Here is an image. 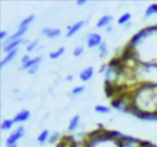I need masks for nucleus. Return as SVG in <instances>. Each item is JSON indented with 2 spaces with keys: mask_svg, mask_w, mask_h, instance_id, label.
<instances>
[{
  "mask_svg": "<svg viewBox=\"0 0 157 147\" xmlns=\"http://www.w3.org/2000/svg\"><path fill=\"white\" fill-rule=\"evenodd\" d=\"M127 47L139 63L157 65V25L146 26L135 33Z\"/></svg>",
  "mask_w": 157,
  "mask_h": 147,
  "instance_id": "obj_1",
  "label": "nucleus"
},
{
  "mask_svg": "<svg viewBox=\"0 0 157 147\" xmlns=\"http://www.w3.org/2000/svg\"><path fill=\"white\" fill-rule=\"evenodd\" d=\"M131 112H157V84H139L132 88Z\"/></svg>",
  "mask_w": 157,
  "mask_h": 147,
  "instance_id": "obj_2",
  "label": "nucleus"
},
{
  "mask_svg": "<svg viewBox=\"0 0 157 147\" xmlns=\"http://www.w3.org/2000/svg\"><path fill=\"white\" fill-rule=\"evenodd\" d=\"M25 136V127L19 125L18 128H15L14 131H11V134L7 136L6 139V146H13V145H18V142Z\"/></svg>",
  "mask_w": 157,
  "mask_h": 147,
  "instance_id": "obj_3",
  "label": "nucleus"
},
{
  "mask_svg": "<svg viewBox=\"0 0 157 147\" xmlns=\"http://www.w3.org/2000/svg\"><path fill=\"white\" fill-rule=\"evenodd\" d=\"M103 43V39L99 33L97 32H91V33H87L86 36V46L88 48H98L101 44Z\"/></svg>",
  "mask_w": 157,
  "mask_h": 147,
  "instance_id": "obj_4",
  "label": "nucleus"
},
{
  "mask_svg": "<svg viewBox=\"0 0 157 147\" xmlns=\"http://www.w3.org/2000/svg\"><path fill=\"white\" fill-rule=\"evenodd\" d=\"M141 145H142V140L136 139V138L125 136L123 134L120 136V147H141Z\"/></svg>",
  "mask_w": 157,
  "mask_h": 147,
  "instance_id": "obj_5",
  "label": "nucleus"
},
{
  "mask_svg": "<svg viewBox=\"0 0 157 147\" xmlns=\"http://www.w3.org/2000/svg\"><path fill=\"white\" fill-rule=\"evenodd\" d=\"M87 22H88L87 19H81V21H77V22H75L73 25H71V26L68 28V30H66V37H73L75 35H77L87 25Z\"/></svg>",
  "mask_w": 157,
  "mask_h": 147,
  "instance_id": "obj_6",
  "label": "nucleus"
},
{
  "mask_svg": "<svg viewBox=\"0 0 157 147\" xmlns=\"http://www.w3.org/2000/svg\"><path fill=\"white\" fill-rule=\"evenodd\" d=\"M112 22H113V15H110V14H105V15H102L99 19L97 21V29H106L108 26H110Z\"/></svg>",
  "mask_w": 157,
  "mask_h": 147,
  "instance_id": "obj_7",
  "label": "nucleus"
},
{
  "mask_svg": "<svg viewBox=\"0 0 157 147\" xmlns=\"http://www.w3.org/2000/svg\"><path fill=\"white\" fill-rule=\"evenodd\" d=\"M29 118H30V112L28 109H24V110L17 113V114L13 117V120L15 124H24V123H26Z\"/></svg>",
  "mask_w": 157,
  "mask_h": 147,
  "instance_id": "obj_8",
  "label": "nucleus"
},
{
  "mask_svg": "<svg viewBox=\"0 0 157 147\" xmlns=\"http://www.w3.org/2000/svg\"><path fill=\"white\" fill-rule=\"evenodd\" d=\"M94 73H95L94 68H92V66H87V68H84L83 70L78 73V79H80L83 83H87L94 77Z\"/></svg>",
  "mask_w": 157,
  "mask_h": 147,
  "instance_id": "obj_9",
  "label": "nucleus"
},
{
  "mask_svg": "<svg viewBox=\"0 0 157 147\" xmlns=\"http://www.w3.org/2000/svg\"><path fill=\"white\" fill-rule=\"evenodd\" d=\"M41 35H44L47 39L54 40V39H58L61 36V29H58V28H43Z\"/></svg>",
  "mask_w": 157,
  "mask_h": 147,
  "instance_id": "obj_10",
  "label": "nucleus"
},
{
  "mask_svg": "<svg viewBox=\"0 0 157 147\" xmlns=\"http://www.w3.org/2000/svg\"><path fill=\"white\" fill-rule=\"evenodd\" d=\"M41 62H43V57H41V55H39V57H33L32 59H30L29 62L26 63V65L21 66V68H19V70H25V72H28L29 69L35 68V66H40V63H41Z\"/></svg>",
  "mask_w": 157,
  "mask_h": 147,
  "instance_id": "obj_11",
  "label": "nucleus"
},
{
  "mask_svg": "<svg viewBox=\"0 0 157 147\" xmlns=\"http://www.w3.org/2000/svg\"><path fill=\"white\" fill-rule=\"evenodd\" d=\"M17 55H18V50H14V51H11V52H8V54H6L4 57H3L2 62H0V68L4 69L6 66L8 65V63H11L14 59H15Z\"/></svg>",
  "mask_w": 157,
  "mask_h": 147,
  "instance_id": "obj_12",
  "label": "nucleus"
},
{
  "mask_svg": "<svg viewBox=\"0 0 157 147\" xmlns=\"http://www.w3.org/2000/svg\"><path fill=\"white\" fill-rule=\"evenodd\" d=\"M78 127H80V116L75 114L73 117L71 118L69 124H68V132H69V134H72V132H76L77 129H78Z\"/></svg>",
  "mask_w": 157,
  "mask_h": 147,
  "instance_id": "obj_13",
  "label": "nucleus"
},
{
  "mask_svg": "<svg viewBox=\"0 0 157 147\" xmlns=\"http://www.w3.org/2000/svg\"><path fill=\"white\" fill-rule=\"evenodd\" d=\"M131 19H132V14L131 13H123L119 17V19H117V24H119L120 26L128 28L131 25Z\"/></svg>",
  "mask_w": 157,
  "mask_h": 147,
  "instance_id": "obj_14",
  "label": "nucleus"
},
{
  "mask_svg": "<svg viewBox=\"0 0 157 147\" xmlns=\"http://www.w3.org/2000/svg\"><path fill=\"white\" fill-rule=\"evenodd\" d=\"M50 135H51V134H50L48 129H43V131H41L40 134L37 135V138H36V142H37L40 146H44L46 143H48Z\"/></svg>",
  "mask_w": 157,
  "mask_h": 147,
  "instance_id": "obj_15",
  "label": "nucleus"
},
{
  "mask_svg": "<svg viewBox=\"0 0 157 147\" xmlns=\"http://www.w3.org/2000/svg\"><path fill=\"white\" fill-rule=\"evenodd\" d=\"M35 19H36L35 14H30V15H28L26 18H24L21 22H19L18 28H19V29H29V26L33 24V22H35Z\"/></svg>",
  "mask_w": 157,
  "mask_h": 147,
  "instance_id": "obj_16",
  "label": "nucleus"
},
{
  "mask_svg": "<svg viewBox=\"0 0 157 147\" xmlns=\"http://www.w3.org/2000/svg\"><path fill=\"white\" fill-rule=\"evenodd\" d=\"M153 15H157V3H152V4L147 6L144 13V19H147Z\"/></svg>",
  "mask_w": 157,
  "mask_h": 147,
  "instance_id": "obj_17",
  "label": "nucleus"
},
{
  "mask_svg": "<svg viewBox=\"0 0 157 147\" xmlns=\"http://www.w3.org/2000/svg\"><path fill=\"white\" fill-rule=\"evenodd\" d=\"M65 54V47H58V48H55L54 51H51L48 54V58L50 59H58V58H61L62 55Z\"/></svg>",
  "mask_w": 157,
  "mask_h": 147,
  "instance_id": "obj_18",
  "label": "nucleus"
},
{
  "mask_svg": "<svg viewBox=\"0 0 157 147\" xmlns=\"http://www.w3.org/2000/svg\"><path fill=\"white\" fill-rule=\"evenodd\" d=\"M14 124L15 123H14L13 118H4L2 123V131H4V132L11 131V129L14 128Z\"/></svg>",
  "mask_w": 157,
  "mask_h": 147,
  "instance_id": "obj_19",
  "label": "nucleus"
},
{
  "mask_svg": "<svg viewBox=\"0 0 157 147\" xmlns=\"http://www.w3.org/2000/svg\"><path fill=\"white\" fill-rule=\"evenodd\" d=\"M94 110L98 113V114H109L112 112V109L108 106V105H95Z\"/></svg>",
  "mask_w": 157,
  "mask_h": 147,
  "instance_id": "obj_20",
  "label": "nucleus"
},
{
  "mask_svg": "<svg viewBox=\"0 0 157 147\" xmlns=\"http://www.w3.org/2000/svg\"><path fill=\"white\" fill-rule=\"evenodd\" d=\"M109 52V46L106 41H103L99 47H98V54H99V58H106Z\"/></svg>",
  "mask_w": 157,
  "mask_h": 147,
  "instance_id": "obj_21",
  "label": "nucleus"
},
{
  "mask_svg": "<svg viewBox=\"0 0 157 147\" xmlns=\"http://www.w3.org/2000/svg\"><path fill=\"white\" fill-rule=\"evenodd\" d=\"M84 91H86V87H84V85H77V87H75L73 90H72L71 92L68 94V95H69V98H75V96H77V95H80V94H83Z\"/></svg>",
  "mask_w": 157,
  "mask_h": 147,
  "instance_id": "obj_22",
  "label": "nucleus"
},
{
  "mask_svg": "<svg viewBox=\"0 0 157 147\" xmlns=\"http://www.w3.org/2000/svg\"><path fill=\"white\" fill-rule=\"evenodd\" d=\"M37 44H39V40H37V39H35V40L30 41V43H28V46H26V54H30V52L35 51V50L37 48V47H36Z\"/></svg>",
  "mask_w": 157,
  "mask_h": 147,
  "instance_id": "obj_23",
  "label": "nucleus"
},
{
  "mask_svg": "<svg viewBox=\"0 0 157 147\" xmlns=\"http://www.w3.org/2000/svg\"><path fill=\"white\" fill-rule=\"evenodd\" d=\"M59 134L58 132H54V134L50 135V139H48V145H58L59 142Z\"/></svg>",
  "mask_w": 157,
  "mask_h": 147,
  "instance_id": "obj_24",
  "label": "nucleus"
},
{
  "mask_svg": "<svg viewBox=\"0 0 157 147\" xmlns=\"http://www.w3.org/2000/svg\"><path fill=\"white\" fill-rule=\"evenodd\" d=\"M72 54H73L75 58L81 57V55L84 54V46H76V47L73 48V52H72Z\"/></svg>",
  "mask_w": 157,
  "mask_h": 147,
  "instance_id": "obj_25",
  "label": "nucleus"
},
{
  "mask_svg": "<svg viewBox=\"0 0 157 147\" xmlns=\"http://www.w3.org/2000/svg\"><path fill=\"white\" fill-rule=\"evenodd\" d=\"M8 37H10V35H8V30L3 29L2 32H0V41H2V43H4V41H7Z\"/></svg>",
  "mask_w": 157,
  "mask_h": 147,
  "instance_id": "obj_26",
  "label": "nucleus"
},
{
  "mask_svg": "<svg viewBox=\"0 0 157 147\" xmlns=\"http://www.w3.org/2000/svg\"><path fill=\"white\" fill-rule=\"evenodd\" d=\"M32 59V57H30L29 54H25V55H22V58H21V66H24V65H26L29 61Z\"/></svg>",
  "mask_w": 157,
  "mask_h": 147,
  "instance_id": "obj_27",
  "label": "nucleus"
},
{
  "mask_svg": "<svg viewBox=\"0 0 157 147\" xmlns=\"http://www.w3.org/2000/svg\"><path fill=\"white\" fill-rule=\"evenodd\" d=\"M76 4L80 6V7H81V6H86V4H87V0H77Z\"/></svg>",
  "mask_w": 157,
  "mask_h": 147,
  "instance_id": "obj_28",
  "label": "nucleus"
},
{
  "mask_svg": "<svg viewBox=\"0 0 157 147\" xmlns=\"http://www.w3.org/2000/svg\"><path fill=\"white\" fill-rule=\"evenodd\" d=\"M105 32H106V33H112V32H113V26H112V25H110V26H108V28L105 29Z\"/></svg>",
  "mask_w": 157,
  "mask_h": 147,
  "instance_id": "obj_29",
  "label": "nucleus"
},
{
  "mask_svg": "<svg viewBox=\"0 0 157 147\" xmlns=\"http://www.w3.org/2000/svg\"><path fill=\"white\" fill-rule=\"evenodd\" d=\"M66 80H68V81H72V80H73V76H72V74H69V76H66Z\"/></svg>",
  "mask_w": 157,
  "mask_h": 147,
  "instance_id": "obj_30",
  "label": "nucleus"
}]
</instances>
